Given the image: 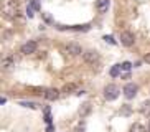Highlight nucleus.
<instances>
[{
  "instance_id": "nucleus-19",
  "label": "nucleus",
  "mask_w": 150,
  "mask_h": 132,
  "mask_svg": "<svg viewBox=\"0 0 150 132\" xmlns=\"http://www.w3.org/2000/svg\"><path fill=\"white\" fill-rule=\"evenodd\" d=\"M104 40H106L107 43H110V45H115V40L112 38V36H110V35H109V36L106 35V36H104Z\"/></svg>"
},
{
  "instance_id": "nucleus-5",
  "label": "nucleus",
  "mask_w": 150,
  "mask_h": 132,
  "mask_svg": "<svg viewBox=\"0 0 150 132\" xmlns=\"http://www.w3.org/2000/svg\"><path fill=\"white\" fill-rule=\"evenodd\" d=\"M120 43H122L124 46H132V45L135 43L134 33H130V31H122V33H120Z\"/></svg>"
},
{
  "instance_id": "nucleus-12",
  "label": "nucleus",
  "mask_w": 150,
  "mask_h": 132,
  "mask_svg": "<svg viewBox=\"0 0 150 132\" xmlns=\"http://www.w3.org/2000/svg\"><path fill=\"white\" fill-rule=\"evenodd\" d=\"M147 131H149V127H145V126L135 122V124L130 126V131H129V132H147Z\"/></svg>"
},
{
  "instance_id": "nucleus-22",
  "label": "nucleus",
  "mask_w": 150,
  "mask_h": 132,
  "mask_svg": "<svg viewBox=\"0 0 150 132\" xmlns=\"http://www.w3.org/2000/svg\"><path fill=\"white\" fill-rule=\"evenodd\" d=\"M46 131H48V132H53V127H51V126H48V129H46Z\"/></svg>"
},
{
  "instance_id": "nucleus-11",
  "label": "nucleus",
  "mask_w": 150,
  "mask_h": 132,
  "mask_svg": "<svg viewBox=\"0 0 150 132\" xmlns=\"http://www.w3.org/2000/svg\"><path fill=\"white\" fill-rule=\"evenodd\" d=\"M109 9V0H97V10L101 13H106Z\"/></svg>"
},
{
  "instance_id": "nucleus-1",
  "label": "nucleus",
  "mask_w": 150,
  "mask_h": 132,
  "mask_svg": "<svg viewBox=\"0 0 150 132\" xmlns=\"http://www.w3.org/2000/svg\"><path fill=\"white\" fill-rule=\"evenodd\" d=\"M120 94V89L115 86V84H107L106 88H104V97H106L107 101H114L117 99Z\"/></svg>"
},
{
  "instance_id": "nucleus-18",
  "label": "nucleus",
  "mask_w": 150,
  "mask_h": 132,
  "mask_svg": "<svg viewBox=\"0 0 150 132\" xmlns=\"http://www.w3.org/2000/svg\"><path fill=\"white\" fill-rule=\"evenodd\" d=\"M74 89H76V84H66L63 91H64V92H71V91H74Z\"/></svg>"
},
{
  "instance_id": "nucleus-21",
  "label": "nucleus",
  "mask_w": 150,
  "mask_h": 132,
  "mask_svg": "<svg viewBox=\"0 0 150 132\" xmlns=\"http://www.w3.org/2000/svg\"><path fill=\"white\" fill-rule=\"evenodd\" d=\"M27 15H28V17H33V13H31V7H28V9H27Z\"/></svg>"
},
{
  "instance_id": "nucleus-3",
  "label": "nucleus",
  "mask_w": 150,
  "mask_h": 132,
  "mask_svg": "<svg viewBox=\"0 0 150 132\" xmlns=\"http://www.w3.org/2000/svg\"><path fill=\"white\" fill-rule=\"evenodd\" d=\"M137 91H139V86L134 83H127L124 86V96L127 97V99H132V97L137 96Z\"/></svg>"
},
{
  "instance_id": "nucleus-14",
  "label": "nucleus",
  "mask_w": 150,
  "mask_h": 132,
  "mask_svg": "<svg viewBox=\"0 0 150 132\" xmlns=\"http://www.w3.org/2000/svg\"><path fill=\"white\" fill-rule=\"evenodd\" d=\"M120 70H122V68H120V65H115L114 68L110 70V76H112V78H115V76H119Z\"/></svg>"
},
{
  "instance_id": "nucleus-6",
  "label": "nucleus",
  "mask_w": 150,
  "mask_h": 132,
  "mask_svg": "<svg viewBox=\"0 0 150 132\" xmlns=\"http://www.w3.org/2000/svg\"><path fill=\"white\" fill-rule=\"evenodd\" d=\"M36 48H38V43L33 41V40H30V41H27L25 45H22L20 53H23V55H31V53L36 51Z\"/></svg>"
},
{
  "instance_id": "nucleus-10",
  "label": "nucleus",
  "mask_w": 150,
  "mask_h": 132,
  "mask_svg": "<svg viewBox=\"0 0 150 132\" xmlns=\"http://www.w3.org/2000/svg\"><path fill=\"white\" fill-rule=\"evenodd\" d=\"M91 104L89 102H84V104H81V107H79V116L81 117H86V116H89L91 114Z\"/></svg>"
},
{
  "instance_id": "nucleus-20",
  "label": "nucleus",
  "mask_w": 150,
  "mask_h": 132,
  "mask_svg": "<svg viewBox=\"0 0 150 132\" xmlns=\"http://www.w3.org/2000/svg\"><path fill=\"white\" fill-rule=\"evenodd\" d=\"M144 61H145V63H149V65H150V53H147V55H145V58H144Z\"/></svg>"
},
{
  "instance_id": "nucleus-23",
  "label": "nucleus",
  "mask_w": 150,
  "mask_h": 132,
  "mask_svg": "<svg viewBox=\"0 0 150 132\" xmlns=\"http://www.w3.org/2000/svg\"><path fill=\"white\" fill-rule=\"evenodd\" d=\"M147 127H149V132H150V121H149V126H147Z\"/></svg>"
},
{
  "instance_id": "nucleus-7",
  "label": "nucleus",
  "mask_w": 150,
  "mask_h": 132,
  "mask_svg": "<svg viewBox=\"0 0 150 132\" xmlns=\"http://www.w3.org/2000/svg\"><path fill=\"white\" fill-rule=\"evenodd\" d=\"M66 53H69L71 56H78L83 53V48H81V45L78 43H68L66 45Z\"/></svg>"
},
{
  "instance_id": "nucleus-17",
  "label": "nucleus",
  "mask_w": 150,
  "mask_h": 132,
  "mask_svg": "<svg viewBox=\"0 0 150 132\" xmlns=\"http://www.w3.org/2000/svg\"><path fill=\"white\" fill-rule=\"evenodd\" d=\"M120 68H122L124 71H129L130 68H132V63H129V61H124L122 65H120Z\"/></svg>"
},
{
  "instance_id": "nucleus-13",
  "label": "nucleus",
  "mask_w": 150,
  "mask_h": 132,
  "mask_svg": "<svg viewBox=\"0 0 150 132\" xmlns=\"http://www.w3.org/2000/svg\"><path fill=\"white\" fill-rule=\"evenodd\" d=\"M140 111H142V114H144V116H149V117H150V101L144 102L142 107H140Z\"/></svg>"
},
{
  "instance_id": "nucleus-8",
  "label": "nucleus",
  "mask_w": 150,
  "mask_h": 132,
  "mask_svg": "<svg viewBox=\"0 0 150 132\" xmlns=\"http://www.w3.org/2000/svg\"><path fill=\"white\" fill-rule=\"evenodd\" d=\"M58 97H59V89L50 88L45 91V99H48V101H56Z\"/></svg>"
},
{
  "instance_id": "nucleus-15",
  "label": "nucleus",
  "mask_w": 150,
  "mask_h": 132,
  "mask_svg": "<svg viewBox=\"0 0 150 132\" xmlns=\"http://www.w3.org/2000/svg\"><path fill=\"white\" fill-rule=\"evenodd\" d=\"M20 106H23V107H30V109H36V107H38L35 102H28V101H22Z\"/></svg>"
},
{
  "instance_id": "nucleus-9",
  "label": "nucleus",
  "mask_w": 150,
  "mask_h": 132,
  "mask_svg": "<svg viewBox=\"0 0 150 132\" xmlns=\"http://www.w3.org/2000/svg\"><path fill=\"white\" fill-rule=\"evenodd\" d=\"M15 61H17V60H15L13 56L4 58V60H2V70H10L12 66H15Z\"/></svg>"
},
{
  "instance_id": "nucleus-4",
  "label": "nucleus",
  "mask_w": 150,
  "mask_h": 132,
  "mask_svg": "<svg viewBox=\"0 0 150 132\" xmlns=\"http://www.w3.org/2000/svg\"><path fill=\"white\" fill-rule=\"evenodd\" d=\"M83 58H84V61L88 63V65H94V63L99 61V53L94 51V50H89V51L83 53Z\"/></svg>"
},
{
  "instance_id": "nucleus-16",
  "label": "nucleus",
  "mask_w": 150,
  "mask_h": 132,
  "mask_svg": "<svg viewBox=\"0 0 150 132\" xmlns=\"http://www.w3.org/2000/svg\"><path fill=\"white\" fill-rule=\"evenodd\" d=\"M30 7L35 10H41V5H40V0H30Z\"/></svg>"
},
{
  "instance_id": "nucleus-2",
  "label": "nucleus",
  "mask_w": 150,
  "mask_h": 132,
  "mask_svg": "<svg viewBox=\"0 0 150 132\" xmlns=\"http://www.w3.org/2000/svg\"><path fill=\"white\" fill-rule=\"evenodd\" d=\"M4 12L7 13V17H15L18 13V5L17 2H13V0H7L4 5Z\"/></svg>"
}]
</instances>
